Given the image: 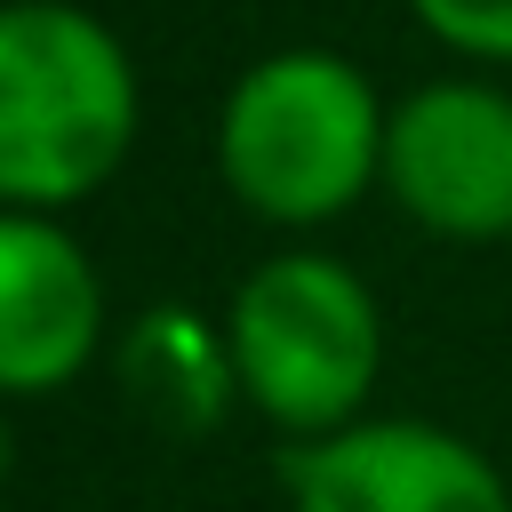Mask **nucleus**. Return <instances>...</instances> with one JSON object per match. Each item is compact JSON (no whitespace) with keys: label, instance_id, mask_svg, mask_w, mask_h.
Wrapping results in <instances>:
<instances>
[{"label":"nucleus","instance_id":"nucleus-7","mask_svg":"<svg viewBox=\"0 0 512 512\" xmlns=\"http://www.w3.org/2000/svg\"><path fill=\"white\" fill-rule=\"evenodd\" d=\"M112 376L160 432H216L248 400L224 320H200L192 304H144L112 336Z\"/></svg>","mask_w":512,"mask_h":512},{"label":"nucleus","instance_id":"nucleus-1","mask_svg":"<svg viewBox=\"0 0 512 512\" xmlns=\"http://www.w3.org/2000/svg\"><path fill=\"white\" fill-rule=\"evenodd\" d=\"M144 128L120 32L72 0H0V208L64 216L104 192Z\"/></svg>","mask_w":512,"mask_h":512},{"label":"nucleus","instance_id":"nucleus-6","mask_svg":"<svg viewBox=\"0 0 512 512\" xmlns=\"http://www.w3.org/2000/svg\"><path fill=\"white\" fill-rule=\"evenodd\" d=\"M104 352V280L88 248L32 208H0V400L72 384Z\"/></svg>","mask_w":512,"mask_h":512},{"label":"nucleus","instance_id":"nucleus-8","mask_svg":"<svg viewBox=\"0 0 512 512\" xmlns=\"http://www.w3.org/2000/svg\"><path fill=\"white\" fill-rule=\"evenodd\" d=\"M408 8L440 48L472 64H512V0H408Z\"/></svg>","mask_w":512,"mask_h":512},{"label":"nucleus","instance_id":"nucleus-2","mask_svg":"<svg viewBox=\"0 0 512 512\" xmlns=\"http://www.w3.org/2000/svg\"><path fill=\"white\" fill-rule=\"evenodd\" d=\"M384 96L336 48L256 56L216 112V176L264 224H328L384 184Z\"/></svg>","mask_w":512,"mask_h":512},{"label":"nucleus","instance_id":"nucleus-4","mask_svg":"<svg viewBox=\"0 0 512 512\" xmlns=\"http://www.w3.org/2000/svg\"><path fill=\"white\" fill-rule=\"evenodd\" d=\"M384 192L456 248L512 240V88L424 80L384 120Z\"/></svg>","mask_w":512,"mask_h":512},{"label":"nucleus","instance_id":"nucleus-5","mask_svg":"<svg viewBox=\"0 0 512 512\" xmlns=\"http://www.w3.org/2000/svg\"><path fill=\"white\" fill-rule=\"evenodd\" d=\"M288 512H512V480L424 416H360L288 448Z\"/></svg>","mask_w":512,"mask_h":512},{"label":"nucleus","instance_id":"nucleus-9","mask_svg":"<svg viewBox=\"0 0 512 512\" xmlns=\"http://www.w3.org/2000/svg\"><path fill=\"white\" fill-rule=\"evenodd\" d=\"M8 464H16V440H8V416H0V488H8Z\"/></svg>","mask_w":512,"mask_h":512},{"label":"nucleus","instance_id":"nucleus-3","mask_svg":"<svg viewBox=\"0 0 512 512\" xmlns=\"http://www.w3.org/2000/svg\"><path fill=\"white\" fill-rule=\"evenodd\" d=\"M224 336L240 360V392L256 416H272L288 440H328L368 416L384 376V312L368 280L328 248H280L264 256L232 304Z\"/></svg>","mask_w":512,"mask_h":512}]
</instances>
